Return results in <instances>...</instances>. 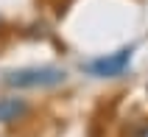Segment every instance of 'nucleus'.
Returning a JSON list of instances; mask_svg holds the SVG:
<instances>
[{
  "label": "nucleus",
  "mask_w": 148,
  "mask_h": 137,
  "mask_svg": "<svg viewBox=\"0 0 148 137\" xmlns=\"http://www.w3.org/2000/svg\"><path fill=\"white\" fill-rule=\"evenodd\" d=\"M64 78L67 73L59 67H23V70H8L3 81L17 89H45L64 84Z\"/></svg>",
  "instance_id": "nucleus-1"
},
{
  "label": "nucleus",
  "mask_w": 148,
  "mask_h": 137,
  "mask_svg": "<svg viewBox=\"0 0 148 137\" xmlns=\"http://www.w3.org/2000/svg\"><path fill=\"white\" fill-rule=\"evenodd\" d=\"M132 53H134L132 45H129V48H120V50H115V53H106V56H98V59H92V62H87L84 70L90 73V76H95V78H117V76H123V70L129 67Z\"/></svg>",
  "instance_id": "nucleus-2"
},
{
  "label": "nucleus",
  "mask_w": 148,
  "mask_h": 137,
  "mask_svg": "<svg viewBox=\"0 0 148 137\" xmlns=\"http://www.w3.org/2000/svg\"><path fill=\"white\" fill-rule=\"evenodd\" d=\"M28 109H31V106H28V101H25V98H14V95L0 98V126L23 120L25 115H28Z\"/></svg>",
  "instance_id": "nucleus-3"
},
{
  "label": "nucleus",
  "mask_w": 148,
  "mask_h": 137,
  "mask_svg": "<svg viewBox=\"0 0 148 137\" xmlns=\"http://www.w3.org/2000/svg\"><path fill=\"white\" fill-rule=\"evenodd\" d=\"M132 137H148V123L145 126H137V129L132 131Z\"/></svg>",
  "instance_id": "nucleus-4"
}]
</instances>
